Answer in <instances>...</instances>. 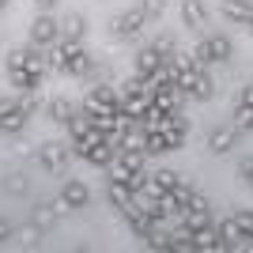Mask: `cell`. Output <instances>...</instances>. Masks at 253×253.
<instances>
[{
    "label": "cell",
    "mask_w": 253,
    "mask_h": 253,
    "mask_svg": "<svg viewBox=\"0 0 253 253\" xmlns=\"http://www.w3.org/2000/svg\"><path fill=\"white\" fill-rule=\"evenodd\" d=\"M231 38L227 34H204L201 42H197V49H193V64H201V68H211V64H223L231 61Z\"/></svg>",
    "instance_id": "1"
},
{
    "label": "cell",
    "mask_w": 253,
    "mask_h": 253,
    "mask_svg": "<svg viewBox=\"0 0 253 253\" xmlns=\"http://www.w3.org/2000/svg\"><path fill=\"white\" fill-rule=\"evenodd\" d=\"M84 110H87L91 117L117 114V110H121V91H114V87H95V91H87Z\"/></svg>",
    "instance_id": "2"
},
{
    "label": "cell",
    "mask_w": 253,
    "mask_h": 253,
    "mask_svg": "<svg viewBox=\"0 0 253 253\" xmlns=\"http://www.w3.org/2000/svg\"><path fill=\"white\" fill-rule=\"evenodd\" d=\"M144 27H148L144 8H128V11H121V15L110 19V34H114V38H136Z\"/></svg>",
    "instance_id": "3"
},
{
    "label": "cell",
    "mask_w": 253,
    "mask_h": 253,
    "mask_svg": "<svg viewBox=\"0 0 253 253\" xmlns=\"http://www.w3.org/2000/svg\"><path fill=\"white\" fill-rule=\"evenodd\" d=\"M68 155H72V148L61 144V140H45L42 148H38V163H42L49 174H64V170H68Z\"/></svg>",
    "instance_id": "4"
},
{
    "label": "cell",
    "mask_w": 253,
    "mask_h": 253,
    "mask_svg": "<svg viewBox=\"0 0 253 253\" xmlns=\"http://www.w3.org/2000/svg\"><path fill=\"white\" fill-rule=\"evenodd\" d=\"M61 38V23L53 19L49 11H38L31 23V45H42V49H49L53 42Z\"/></svg>",
    "instance_id": "5"
},
{
    "label": "cell",
    "mask_w": 253,
    "mask_h": 253,
    "mask_svg": "<svg viewBox=\"0 0 253 253\" xmlns=\"http://www.w3.org/2000/svg\"><path fill=\"white\" fill-rule=\"evenodd\" d=\"M238 136H242V128H234V125H219V128H211V136H208V151H211V155H227V151L238 148Z\"/></svg>",
    "instance_id": "6"
},
{
    "label": "cell",
    "mask_w": 253,
    "mask_h": 253,
    "mask_svg": "<svg viewBox=\"0 0 253 253\" xmlns=\"http://www.w3.org/2000/svg\"><path fill=\"white\" fill-rule=\"evenodd\" d=\"M170 57L167 53H159V45L151 42V45H144V49L136 53V76H144V80H151V76L159 72V68H163V64H167Z\"/></svg>",
    "instance_id": "7"
},
{
    "label": "cell",
    "mask_w": 253,
    "mask_h": 253,
    "mask_svg": "<svg viewBox=\"0 0 253 253\" xmlns=\"http://www.w3.org/2000/svg\"><path fill=\"white\" fill-rule=\"evenodd\" d=\"M193 250L219 253V250H231V246H227V238L219 234V227L211 223V227H201V231H193Z\"/></svg>",
    "instance_id": "8"
},
{
    "label": "cell",
    "mask_w": 253,
    "mask_h": 253,
    "mask_svg": "<svg viewBox=\"0 0 253 253\" xmlns=\"http://www.w3.org/2000/svg\"><path fill=\"white\" fill-rule=\"evenodd\" d=\"M64 211H72V208H68L61 197H57V201H42L38 208H34V223H38V227H53V223L61 219Z\"/></svg>",
    "instance_id": "9"
},
{
    "label": "cell",
    "mask_w": 253,
    "mask_h": 253,
    "mask_svg": "<svg viewBox=\"0 0 253 253\" xmlns=\"http://www.w3.org/2000/svg\"><path fill=\"white\" fill-rule=\"evenodd\" d=\"M61 201L68 204V208H87V201H91V189H87L84 181L68 178V181L61 185Z\"/></svg>",
    "instance_id": "10"
},
{
    "label": "cell",
    "mask_w": 253,
    "mask_h": 253,
    "mask_svg": "<svg viewBox=\"0 0 253 253\" xmlns=\"http://www.w3.org/2000/svg\"><path fill=\"white\" fill-rule=\"evenodd\" d=\"M204 19H208L204 0H181V23H185L189 31H204Z\"/></svg>",
    "instance_id": "11"
},
{
    "label": "cell",
    "mask_w": 253,
    "mask_h": 253,
    "mask_svg": "<svg viewBox=\"0 0 253 253\" xmlns=\"http://www.w3.org/2000/svg\"><path fill=\"white\" fill-rule=\"evenodd\" d=\"M106 197H110V204H114V208L121 211V215H125V211L132 208V204H136V193L128 189L125 181H110V185H106Z\"/></svg>",
    "instance_id": "12"
},
{
    "label": "cell",
    "mask_w": 253,
    "mask_h": 253,
    "mask_svg": "<svg viewBox=\"0 0 253 253\" xmlns=\"http://www.w3.org/2000/svg\"><path fill=\"white\" fill-rule=\"evenodd\" d=\"M219 11H223V19H231V23H242V27H250L253 4H250V0H219Z\"/></svg>",
    "instance_id": "13"
},
{
    "label": "cell",
    "mask_w": 253,
    "mask_h": 253,
    "mask_svg": "<svg viewBox=\"0 0 253 253\" xmlns=\"http://www.w3.org/2000/svg\"><path fill=\"white\" fill-rule=\"evenodd\" d=\"M27 121H31V114H27V110H23L19 102L11 106L8 114L0 117V132H8V136H15V132H23V128H27Z\"/></svg>",
    "instance_id": "14"
},
{
    "label": "cell",
    "mask_w": 253,
    "mask_h": 253,
    "mask_svg": "<svg viewBox=\"0 0 253 253\" xmlns=\"http://www.w3.org/2000/svg\"><path fill=\"white\" fill-rule=\"evenodd\" d=\"M8 80L19 91H38L42 87V72H34V68H8Z\"/></svg>",
    "instance_id": "15"
},
{
    "label": "cell",
    "mask_w": 253,
    "mask_h": 253,
    "mask_svg": "<svg viewBox=\"0 0 253 253\" xmlns=\"http://www.w3.org/2000/svg\"><path fill=\"white\" fill-rule=\"evenodd\" d=\"M45 114H49V121H57V125H68L76 114V106L68 102V98H53L49 106H45Z\"/></svg>",
    "instance_id": "16"
},
{
    "label": "cell",
    "mask_w": 253,
    "mask_h": 253,
    "mask_svg": "<svg viewBox=\"0 0 253 253\" xmlns=\"http://www.w3.org/2000/svg\"><path fill=\"white\" fill-rule=\"evenodd\" d=\"M84 34H87V19H84V15H68V19L61 23V38L84 42Z\"/></svg>",
    "instance_id": "17"
},
{
    "label": "cell",
    "mask_w": 253,
    "mask_h": 253,
    "mask_svg": "<svg viewBox=\"0 0 253 253\" xmlns=\"http://www.w3.org/2000/svg\"><path fill=\"white\" fill-rule=\"evenodd\" d=\"M91 68H95V57H91V53L84 49V53H76L72 61L64 64V76H87Z\"/></svg>",
    "instance_id": "18"
},
{
    "label": "cell",
    "mask_w": 253,
    "mask_h": 253,
    "mask_svg": "<svg viewBox=\"0 0 253 253\" xmlns=\"http://www.w3.org/2000/svg\"><path fill=\"white\" fill-rule=\"evenodd\" d=\"M170 253H193V231L178 227V231L170 234Z\"/></svg>",
    "instance_id": "19"
},
{
    "label": "cell",
    "mask_w": 253,
    "mask_h": 253,
    "mask_svg": "<svg viewBox=\"0 0 253 253\" xmlns=\"http://www.w3.org/2000/svg\"><path fill=\"white\" fill-rule=\"evenodd\" d=\"M42 231H45V227H38V223H27V227H19V231H15V238H19V246H27V250H31V246L42 242Z\"/></svg>",
    "instance_id": "20"
},
{
    "label": "cell",
    "mask_w": 253,
    "mask_h": 253,
    "mask_svg": "<svg viewBox=\"0 0 253 253\" xmlns=\"http://www.w3.org/2000/svg\"><path fill=\"white\" fill-rule=\"evenodd\" d=\"M234 128H253V106L250 102H234V121H231Z\"/></svg>",
    "instance_id": "21"
},
{
    "label": "cell",
    "mask_w": 253,
    "mask_h": 253,
    "mask_svg": "<svg viewBox=\"0 0 253 253\" xmlns=\"http://www.w3.org/2000/svg\"><path fill=\"white\" fill-rule=\"evenodd\" d=\"M234 223L242 227L246 238H253V211H234Z\"/></svg>",
    "instance_id": "22"
},
{
    "label": "cell",
    "mask_w": 253,
    "mask_h": 253,
    "mask_svg": "<svg viewBox=\"0 0 253 253\" xmlns=\"http://www.w3.org/2000/svg\"><path fill=\"white\" fill-rule=\"evenodd\" d=\"M15 102H19V106H23V110H27V114H31V117L38 114V98H34V91H23V95L15 98Z\"/></svg>",
    "instance_id": "23"
},
{
    "label": "cell",
    "mask_w": 253,
    "mask_h": 253,
    "mask_svg": "<svg viewBox=\"0 0 253 253\" xmlns=\"http://www.w3.org/2000/svg\"><path fill=\"white\" fill-rule=\"evenodd\" d=\"M238 178L253 189V159H242V163H238Z\"/></svg>",
    "instance_id": "24"
},
{
    "label": "cell",
    "mask_w": 253,
    "mask_h": 253,
    "mask_svg": "<svg viewBox=\"0 0 253 253\" xmlns=\"http://www.w3.org/2000/svg\"><path fill=\"white\" fill-rule=\"evenodd\" d=\"M8 238H15V227H11V223L0 215V242H8Z\"/></svg>",
    "instance_id": "25"
},
{
    "label": "cell",
    "mask_w": 253,
    "mask_h": 253,
    "mask_svg": "<svg viewBox=\"0 0 253 253\" xmlns=\"http://www.w3.org/2000/svg\"><path fill=\"white\" fill-rule=\"evenodd\" d=\"M238 102H250L253 106V84H246L242 91H238Z\"/></svg>",
    "instance_id": "26"
},
{
    "label": "cell",
    "mask_w": 253,
    "mask_h": 253,
    "mask_svg": "<svg viewBox=\"0 0 253 253\" xmlns=\"http://www.w3.org/2000/svg\"><path fill=\"white\" fill-rule=\"evenodd\" d=\"M53 4H57V0H34V8H38V11H53Z\"/></svg>",
    "instance_id": "27"
},
{
    "label": "cell",
    "mask_w": 253,
    "mask_h": 253,
    "mask_svg": "<svg viewBox=\"0 0 253 253\" xmlns=\"http://www.w3.org/2000/svg\"><path fill=\"white\" fill-rule=\"evenodd\" d=\"M8 4H11V0H0V11H8Z\"/></svg>",
    "instance_id": "28"
},
{
    "label": "cell",
    "mask_w": 253,
    "mask_h": 253,
    "mask_svg": "<svg viewBox=\"0 0 253 253\" xmlns=\"http://www.w3.org/2000/svg\"><path fill=\"white\" fill-rule=\"evenodd\" d=\"M250 27H253V15H250Z\"/></svg>",
    "instance_id": "29"
}]
</instances>
